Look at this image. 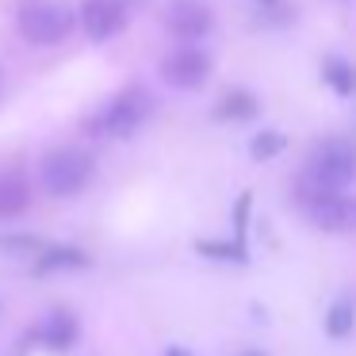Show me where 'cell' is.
Masks as SVG:
<instances>
[{
  "label": "cell",
  "mask_w": 356,
  "mask_h": 356,
  "mask_svg": "<svg viewBox=\"0 0 356 356\" xmlns=\"http://www.w3.org/2000/svg\"><path fill=\"white\" fill-rule=\"evenodd\" d=\"M353 180H356V149L341 138H325L310 149L299 195H302V203L322 200V195H337V192H345Z\"/></svg>",
  "instance_id": "cell-1"
},
{
  "label": "cell",
  "mask_w": 356,
  "mask_h": 356,
  "mask_svg": "<svg viewBox=\"0 0 356 356\" xmlns=\"http://www.w3.org/2000/svg\"><path fill=\"white\" fill-rule=\"evenodd\" d=\"M16 24L27 42L54 47V42L70 39V31L77 27V12H73L70 0H19Z\"/></svg>",
  "instance_id": "cell-2"
},
{
  "label": "cell",
  "mask_w": 356,
  "mask_h": 356,
  "mask_svg": "<svg viewBox=\"0 0 356 356\" xmlns=\"http://www.w3.org/2000/svg\"><path fill=\"white\" fill-rule=\"evenodd\" d=\"M96 165L85 149H50L39 165V180L50 195L65 200V195H77L85 192V184L92 180Z\"/></svg>",
  "instance_id": "cell-3"
},
{
  "label": "cell",
  "mask_w": 356,
  "mask_h": 356,
  "mask_svg": "<svg viewBox=\"0 0 356 356\" xmlns=\"http://www.w3.org/2000/svg\"><path fill=\"white\" fill-rule=\"evenodd\" d=\"M149 115H154V96L142 85H131L96 115V131L108 134V138H131Z\"/></svg>",
  "instance_id": "cell-4"
},
{
  "label": "cell",
  "mask_w": 356,
  "mask_h": 356,
  "mask_svg": "<svg viewBox=\"0 0 356 356\" xmlns=\"http://www.w3.org/2000/svg\"><path fill=\"white\" fill-rule=\"evenodd\" d=\"M211 73V54L200 47H177L172 54L161 58V77L165 85L180 88V92H192V88H200L203 81H207Z\"/></svg>",
  "instance_id": "cell-5"
},
{
  "label": "cell",
  "mask_w": 356,
  "mask_h": 356,
  "mask_svg": "<svg viewBox=\"0 0 356 356\" xmlns=\"http://www.w3.org/2000/svg\"><path fill=\"white\" fill-rule=\"evenodd\" d=\"M165 27H169V35H177L184 47H192L203 35H211L215 16H211V8L203 0H172L169 12H165Z\"/></svg>",
  "instance_id": "cell-6"
},
{
  "label": "cell",
  "mask_w": 356,
  "mask_h": 356,
  "mask_svg": "<svg viewBox=\"0 0 356 356\" xmlns=\"http://www.w3.org/2000/svg\"><path fill=\"white\" fill-rule=\"evenodd\" d=\"M302 207H307V218L318 226V230H330V234L356 230V200H353V195H345V192L310 200V203H302Z\"/></svg>",
  "instance_id": "cell-7"
},
{
  "label": "cell",
  "mask_w": 356,
  "mask_h": 356,
  "mask_svg": "<svg viewBox=\"0 0 356 356\" xmlns=\"http://www.w3.org/2000/svg\"><path fill=\"white\" fill-rule=\"evenodd\" d=\"M81 27H85L88 39H96V42L115 39V35L127 27L123 0H85V8H81Z\"/></svg>",
  "instance_id": "cell-8"
},
{
  "label": "cell",
  "mask_w": 356,
  "mask_h": 356,
  "mask_svg": "<svg viewBox=\"0 0 356 356\" xmlns=\"http://www.w3.org/2000/svg\"><path fill=\"white\" fill-rule=\"evenodd\" d=\"M77 333H81V325H77V318H73L70 310H50L31 337L39 341L42 348H50V353H65V348L77 345Z\"/></svg>",
  "instance_id": "cell-9"
},
{
  "label": "cell",
  "mask_w": 356,
  "mask_h": 356,
  "mask_svg": "<svg viewBox=\"0 0 356 356\" xmlns=\"http://www.w3.org/2000/svg\"><path fill=\"white\" fill-rule=\"evenodd\" d=\"M31 207V184L19 172H4L0 177V218H19Z\"/></svg>",
  "instance_id": "cell-10"
},
{
  "label": "cell",
  "mask_w": 356,
  "mask_h": 356,
  "mask_svg": "<svg viewBox=\"0 0 356 356\" xmlns=\"http://www.w3.org/2000/svg\"><path fill=\"white\" fill-rule=\"evenodd\" d=\"M257 111H261V104H257V96L245 92V88H234V92H226L222 100L215 104V119H222V123H249Z\"/></svg>",
  "instance_id": "cell-11"
},
{
  "label": "cell",
  "mask_w": 356,
  "mask_h": 356,
  "mask_svg": "<svg viewBox=\"0 0 356 356\" xmlns=\"http://www.w3.org/2000/svg\"><path fill=\"white\" fill-rule=\"evenodd\" d=\"M88 257L81 253L77 245H47L39 257H35V272L47 276V272H65V268H85Z\"/></svg>",
  "instance_id": "cell-12"
},
{
  "label": "cell",
  "mask_w": 356,
  "mask_h": 356,
  "mask_svg": "<svg viewBox=\"0 0 356 356\" xmlns=\"http://www.w3.org/2000/svg\"><path fill=\"white\" fill-rule=\"evenodd\" d=\"M322 77H325V85H330L337 96H353L356 92V70L345 62V58H325Z\"/></svg>",
  "instance_id": "cell-13"
},
{
  "label": "cell",
  "mask_w": 356,
  "mask_h": 356,
  "mask_svg": "<svg viewBox=\"0 0 356 356\" xmlns=\"http://www.w3.org/2000/svg\"><path fill=\"white\" fill-rule=\"evenodd\" d=\"M356 330V307L348 299H337L330 307V314H325V333H330L333 341L348 337V333Z\"/></svg>",
  "instance_id": "cell-14"
},
{
  "label": "cell",
  "mask_w": 356,
  "mask_h": 356,
  "mask_svg": "<svg viewBox=\"0 0 356 356\" xmlns=\"http://www.w3.org/2000/svg\"><path fill=\"white\" fill-rule=\"evenodd\" d=\"M42 241L31 238V234H0V253L8 257H39L42 253Z\"/></svg>",
  "instance_id": "cell-15"
},
{
  "label": "cell",
  "mask_w": 356,
  "mask_h": 356,
  "mask_svg": "<svg viewBox=\"0 0 356 356\" xmlns=\"http://www.w3.org/2000/svg\"><path fill=\"white\" fill-rule=\"evenodd\" d=\"M284 146H287V138L280 131H261L253 138V146H249V154H253L257 161H272L276 154H284Z\"/></svg>",
  "instance_id": "cell-16"
},
{
  "label": "cell",
  "mask_w": 356,
  "mask_h": 356,
  "mask_svg": "<svg viewBox=\"0 0 356 356\" xmlns=\"http://www.w3.org/2000/svg\"><path fill=\"white\" fill-rule=\"evenodd\" d=\"M200 253L222 257V261H245V245L241 241H234V245H226V241H200Z\"/></svg>",
  "instance_id": "cell-17"
},
{
  "label": "cell",
  "mask_w": 356,
  "mask_h": 356,
  "mask_svg": "<svg viewBox=\"0 0 356 356\" xmlns=\"http://www.w3.org/2000/svg\"><path fill=\"white\" fill-rule=\"evenodd\" d=\"M165 356H195V353H188V348H180V345H172V348H165Z\"/></svg>",
  "instance_id": "cell-18"
},
{
  "label": "cell",
  "mask_w": 356,
  "mask_h": 356,
  "mask_svg": "<svg viewBox=\"0 0 356 356\" xmlns=\"http://www.w3.org/2000/svg\"><path fill=\"white\" fill-rule=\"evenodd\" d=\"M245 356H264V353H245Z\"/></svg>",
  "instance_id": "cell-19"
},
{
  "label": "cell",
  "mask_w": 356,
  "mask_h": 356,
  "mask_svg": "<svg viewBox=\"0 0 356 356\" xmlns=\"http://www.w3.org/2000/svg\"><path fill=\"white\" fill-rule=\"evenodd\" d=\"M261 4H276V0H261Z\"/></svg>",
  "instance_id": "cell-20"
}]
</instances>
